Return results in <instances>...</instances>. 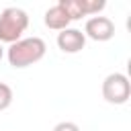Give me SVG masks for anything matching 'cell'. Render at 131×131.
<instances>
[{
    "label": "cell",
    "instance_id": "cell-1",
    "mask_svg": "<svg viewBox=\"0 0 131 131\" xmlns=\"http://www.w3.org/2000/svg\"><path fill=\"white\" fill-rule=\"evenodd\" d=\"M47 45L41 37H27V39H18L16 43H12L6 51L8 63L16 70L20 68H29L37 61H41L45 57Z\"/></svg>",
    "mask_w": 131,
    "mask_h": 131
},
{
    "label": "cell",
    "instance_id": "cell-2",
    "mask_svg": "<svg viewBox=\"0 0 131 131\" xmlns=\"http://www.w3.org/2000/svg\"><path fill=\"white\" fill-rule=\"evenodd\" d=\"M29 27V14L23 8L8 6L0 12V45L2 43H16L23 39V33Z\"/></svg>",
    "mask_w": 131,
    "mask_h": 131
},
{
    "label": "cell",
    "instance_id": "cell-3",
    "mask_svg": "<svg viewBox=\"0 0 131 131\" xmlns=\"http://www.w3.org/2000/svg\"><path fill=\"white\" fill-rule=\"evenodd\" d=\"M131 96V82L125 74L113 72L102 80V98L108 104H125Z\"/></svg>",
    "mask_w": 131,
    "mask_h": 131
},
{
    "label": "cell",
    "instance_id": "cell-4",
    "mask_svg": "<svg viewBox=\"0 0 131 131\" xmlns=\"http://www.w3.org/2000/svg\"><path fill=\"white\" fill-rule=\"evenodd\" d=\"M70 16V20H80L82 16H96L104 10V0H59L57 2Z\"/></svg>",
    "mask_w": 131,
    "mask_h": 131
},
{
    "label": "cell",
    "instance_id": "cell-5",
    "mask_svg": "<svg viewBox=\"0 0 131 131\" xmlns=\"http://www.w3.org/2000/svg\"><path fill=\"white\" fill-rule=\"evenodd\" d=\"M84 37L92 39V41H111L115 37V23L108 18V16H90L84 25Z\"/></svg>",
    "mask_w": 131,
    "mask_h": 131
},
{
    "label": "cell",
    "instance_id": "cell-6",
    "mask_svg": "<svg viewBox=\"0 0 131 131\" xmlns=\"http://www.w3.org/2000/svg\"><path fill=\"white\" fill-rule=\"evenodd\" d=\"M84 45H86V37L80 29L68 27V29L57 33V47L63 53H78L84 49Z\"/></svg>",
    "mask_w": 131,
    "mask_h": 131
},
{
    "label": "cell",
    "instance_id": "cell-7",
    "mask_svg": "<svg viewBox=\"0 0 131 131\" xmlns=\"http://www.w3.org/2000/svg\"><path fill=\"white\" fill-rule=\"evenodd\" d=\"M43 23H45V27L47 29H51V31H63V29H68L70 27V16H68V12L59 6V4H55V6H51V8H47L45 10V16H43Z\"/></svg>",
    "mask_w": 131,
    "mask_h": 131
},
{
    "label": "cell",
    "instance_id": "cell-8",
    "mask_svg": "<svg viewBox=\"0 0 131 131\" xmlns=\"http://www.w3.org/2000/svg\"><path fill=\"white\" fill-rule=\"evenodd\" d=\"M12 98H14L12 88H10L8 84L0 82V111H6V108L12 104Z\"/></svg>",
    "mask_w": 131,
    "mask_h": 131
},
{
    "label": "cell",
    "instance_id": "cell-9",
    "mask_svg": "<svg viewBox=\"0 0 131 131\" xmlns=\"http://www.w3.org/2000/svg\"><path fill=\"white\" fill-rule=\"evenodd\" d=\"M53 131H80V127L76 123H72V121H61V123H57L53 127Z\"/></svg>",
    "mask_w": 131,
    "mask_h": 131
},
{
    "label": "cell",
    "instance_id": "cell-10",
    "mask_svg": "<svg viewBox=\"0 0 131 131\" xmlns=\"http://www.w3.org/2000/svg\"><path fill=\"white\" fill-rule=\"evenodd\" d=\"M2 55H4V49H2V45H0V59H2Z\"/></svg>",
    "mask_w": 131,
    "mask_h": 131
}]
</instances>
